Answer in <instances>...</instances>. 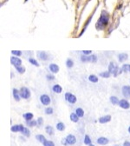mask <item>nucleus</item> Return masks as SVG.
I'll return each mask as SVG.
<instances>
[{
  "mask_svg": "<svg viewBox=\"0 0 130 146\" xmlns=\"http://www.w3.org/2000/svg\"><path fill=\"white\" fill-rule=\"evenodd\" d=\"M84 144H87V145H89L90 146L91 144V139H90V138H89V136L88 135H86L85 136V138H84Z\"/></svg>",
  "mask_w": 130,
  "mask_h": 146,
  "instance_id": "7c9ffc66",
  "label": "nucleus"
},
{
  "mask_svg": "<svg viewBox=\"0 0 130 146\" xmlns=\"http://www.w3.org/2000/svg\"><path fill=\"white\" fill-rule=\"evenodd\" d=\"M24 1H25V2H27V1H28V0H24Z\"/></svg>",
  "mask_w": 130,
  "mask_h": 146,
  "instance_id": "c03bdc74",
  "label": "nucleus"
},
{
  "mask_svg": "<svg viewBox=\"0 0 130 146\" xmlns=\"http://www.w3.org/2000/svg\"><path fill=\"white\" fill-rule=\"evenodd\" d=\"M45 113L47 115H51L53 113V109L51 107H48V108L45 109Z\"/></svg>",
  "mask_w": 130,
  "mask_h": 146,
  "instance_id": "4c0bfd02",
  "label": "nucleus"
},
{
  "mask_svg": "<svg viewBox=\"0 0 130 146\" xmlns=\"http://www.w3.org/2000/svg\"><path fill=\"white\" fill-rule=\"evenodd\" d=\"M12 95H13V97L15 98V100L17 101L18 102L19 100H20V90H18L17 89H16V88H14L12 90Z\"/></svg>",
  "mask_w": 130,
  "mask_h": 146,
  "instance_id": "ddd939ff",
  "label": "nucleus"
},
{
  "mask_svg": "<svg viewBox=\"0 0 130 146\" xmlns=\"http://www.w3.org/2000/svg\"><path fill=\"white\" fill-rule=\"evenodd\" d=\"M40 101H41L42 104H43V105H49L50 104V101L51 100H50V97L48 95L43 94L40 97Z\"/></svg>",
  "mask_w": 130,
  "mask_h": 146,
  "instance_id": "423d86ee",
  "label": "nucleus"
},
{
  "mask_svg": "<svg viewBox=\"0 0 130 146\" xmlns=\"http://www.w3.org/2000/svg\"><path fill=\"white\" fill-rule=\"evenodd\" d=\"M46 77H47L48 80H50V81H52V80L55 79V77H54L53 75H50V74H48V75L46 76Z\"/></svg>",
  "mask_w": 130,
  "mask_h": 146,
  "instance_id": "ea45409f",
  "label": "nucleus"
},
{
  "mask_svg": "<svg viewBox=\"0 0 130 146\" xmlns=\"http://www.w3.org/2000/svg\"><path fill=\"white\" fill-rule=\"evenodd\" d=\"M119 106L122 109L128 110V109L130 108V104L128 100H126V99H122V100H120V102H119Z\"/></svg>",
  "mask_w": 130,
  "mask_h": 146,
  "instance_id": "6e6552de",
  "label": "nucleus"
},
{
  "mask_svg": "<svg viewBox=\"0 0 130 146\" xmlns=\"http://www.w3.org/2000/svg\"><path fill=\"white\" fill-rule=\"evenodd\" d=\"M22 133L23 134L24 136H26V137H30V135H31V133H30V130L27 128H23V131H22Z\"/></svg>",
  "mask_w": 130,
  "mask_h": 146,
  "instance_id": "e433bc0d",
  "label": "nucleus"
},
{
  "mask_svg": "<svg viewBox=\"0 0 130 146\" xmlns=\"http://www.w3.org/2000/svg\"><path fill=\"white\" fill-rule=\"evenodd\" d=\"M27 124L29 125L30 127H34V126H36V125L38 124V123H37V121L31 120V121H27Z\"/></svg>",
  "mask_w": 130,
  "mask_h": 146,
  "instance_id": "72a5a7b5",
  "label": "nucleus"
},
{
  "mask_svg": "<svg viewBox=\"0 0 130 146\" xmlns=\"http://www.w3.org/2000/svg\"><path fill=\"white\" fill-rule=\"evenodd\" d=\"M89 80L91 82V83H97V82L99 81V78H98V77L95 75H94V74H92V75H89Z\"/></svg>",
  "mask_w": 130,
  "mask_h": 146,
  "instance_id": "f3484780",
  "label": "nucleus"
},
{
  "mask_svg": "<svg viewBox=\"0 0 130 146\" xmlns=\"http://www.w3.org/2000/svg\"><path fill=\"white\" fill-rule=\"evenodd\" d=\"M11 53H12V55H14L16 57H21L22 54H23L21 50H11Z\"/></svg>",
  "mask_w": 130,
  "mask_h": 146,
  "instance_id": "f704fd0d",
  "label": "nucleus"
},
{
  "mask_svg": "<svg viewBox=\"0 0 130 146\" xmlns=\"http://www.w3.org/2000/svg\"><path fill=\"white\" fill-rule=\"evenodd\" d=\"M123 146H130V142H128V141H126V142H124Z\"/></svg>",
  "mask_w": 130,
  "mask_h": 146,
  "instance_id": "79ce46f5",
  "label": "nucleus"
},
{
  "mask_svg": "<svg viewBox=\"0 0 130 146\" xmlns=\"http://www.w3.org/2000/svg\"><path fill=\"white\" fill-rule=\"evenodd\" d=\"M65 99L69 104H76L77 101L76 97L75 96V95H73L72 93H70V92H66L65 93Z\"/></svg>",
  "mask_w": 130,
  "mask_h": 146,
  "instance_id": "20e7f679",
  "label": "nucleus"
},
{
  "mask_svg": "<svg viewBox=\"0 0 130 146\" xmlns=\"http://www.w3.org/2000/svg\"><path fill=\"white\" fill-rule=\"evenodd\" d=\"M29 62L31 63L32 65H34V66H37V67H39L40 66L39 63L37 62V61L36 60L35 58H32V57H31V58H29Z\"/></svg>",
  "mask_w": 130,
  "mask_h": 146,
  "instance_id": "cd10ccee",
  "label": "nucleus"
},
{
  "mask_svg": "<svg viewBox=\"0 0 130 146\" xmlns=\"http://www.w3.org/2000/svg\"><path fill=\"white\" fill-rule=\"evenodd\" d=\"M108 71H109L111 74H113L115 77H116V76L118 75V73H122V69H121V71H119V67L117 66V65L115 64V63L111 62L108 65Z\"/></svg>",
  "mask_w": 130,
  "mask_h": 146,
  "instance_id": "f03ea898",
  "label": "nucleus"
},
{
  "mask_svg": "<svg viewBox=\"0 0 130 146\" xmlns=\"http://www.w3.org/2000/svg\"><path fill=\"white\" fill-rule=\"evenodd\" d=\"M108 21H109V15H108V13L107 11H105V10H102L101 16H100L99 20L97 21L96 28L98 30H102L107 25Z\"/></svg>",
  "mask_w": 130,
  "mask_h": 146,
  "instance_id": "f257e3e1",
  "label": "nucleus"
},
{
  "mask_svg": "<svg viewBox=\"0 0 130 146\" xmlns=\"http://www.w3.org/2000/svg\"><path fill=\"white\" fill-rule=\"evenodd\" d=\"M110 120H111V116H109V115H107V116H104V117H100V118H99V123H108Z\"/></svg>",
  "mask_w": 130,
  "mask_h": 146,
  "instance_id": "4468645a",
  "label": "nucleus"
},
{
  "mask_svg": "<svg viewBox=\"0 0 130 146\" xmlns=\"http://www.w3.org/2000/svg\"><path fill=\"white\" fill-rule=\"evenodd\" d=\"M83 54L89 56V55L92 54V50H83Z\"/></svg>",
  "mask_w": 130,
  "mask_h": 146,
  "instance_id": "58836bf2",
  "label": "nucleus"
},
{
  "mask_svg": "<svg viewBox=\"0 0 130 146\" xmlns=\"http://www.w3.org/2000/svg\"><path fill=\"white\" fill-rule=\"evenodd\" d=\"M20 96L23 99H28L31 97V90L27 87H22L20 89Z\"/></svg>",
  "mask_w": 130,
  "mask_h": 146,
  "instance_id": "7ed1b4c3",
  "label": "nucleus"
},
{
  "mask_svg": "<svg viewBox=\"0 0 130 146\" xmlns=\"http://www.w3.org/2000/svg\"><path fill=\"white\" fill-rule=\"evenodd\" d=\"M23 117L26 121H31V120H32V118H33V114L31 112H28V113L23 114Z\"/></svg>",
  "mask_w": 130,
  "mask_h": 146,
  "instance_id": "6ab92c4d",
  "label": "nucleus"
},
{
  "mask_svg": "<svg viewBox=\"0 0 130 146\" xmlns=\"http://www.w3.org/2000/svg\"><path fill=\"white\" fill-rule=\"evenodd\" d=\"M15 68H16V71H17L18 73H20V74H23V73L25 72V68L22 66V65H21V66L15 67Z\"/></svg>",
  "mask_w": 130,
  "mask_h": 146,
  "instance_id": "c756f323",
  "label": "nucleus"
},
{
  "mask_svg": "<svg viewBox=\"0 0 130 146\" xmlns=\"http://www.w3.org/2000/svg\"><path fill=\"white\" fill-rule=\"evenodd\" d=\"M110 102H111L113 104H115H115H119L120 100H119V99H118L116 97L113 96V97H110Z\"/></svg>",
  "mask_w": 130,
  "mask_h": 146,
  "instance_id": "c85d7f7f",
  "label": "nucleus"
},
{
  "mask_svg": "<svg viewBox=\"0 0 130 146\" xmlns=\"http://www.w3.org/2000/svg\"><path fill=\"white\" fill-rule=\"evenodd\" d=\"M67 141V143H68V144H75L76 143V137H75L74 135H68L67 136V138H65Z\"/></svg>",
  "mask_w": 130,
  "mask_h": 146,
  "instance_id": "1a4fd4ad",
  "label": "nucleus"
},
{
  "mask_svg": "<svg viewBox=\"0 0 130 146\" xmlns=\"http://www.w3.org/2000/svg\"><path fill=\"white\" fill-rule=\"evenodd\" d=\"M23 128L24 127L22 124H17V125H13L12 127L10 128V130H11L12 132H22Z\"/></svg>",
  "mask_w": 130,
  "mask_h": 146,
  "instance_id": "9d476101",
  "label": "nucleus"
},
{
  "mask_svg": "<svg viewBox=\"0 0 130 146\" xmlns=\"http://www.w3.org/2000/svg\"><path fill=\"white\" fill-rule=\"evenodd\" d=\"M128 56L127 53H121V54H119V56H118V59H119L120 62H124L125 60L128 59Z\"/></svg>",
  "mask_w": 130,
  "mask_h": 146,
  "instance_id": "a211bd4d",
  "label": "nucleus"
},
{
  "mask_svg": "<svg viewBox=\"0 0 130 146\" xmlns=\"http://www.w3.org/2000/svg\"><path fill=\"white\" fill-rule=\"evenodd\" d=\"M45 130H46V132L49 134V135H53V134H54V129H53V127H52V126H50V125L46 126Z\"/></svg>",
  "mask_w": 130,
  "mask_h": 146,
  "instance_id": "bb28decb",
  "label": "nucleus"
},
{
  "mask_svg": "<svg viewBox=\"0 0 130 146\" xmlns=\"http://www.w3.org/2000/svg\"><path fill=\"white\" fill-rule=\"evenodd\" d=\"M122 92L124 97L130 98V85H124L122 89Z\"/></svg>",
  "mask_w": 130,
  "mask_h": 146,
  "instance_id": "0eeeda50",
  "label": "nucleus"
},
{
  "mask_svg": "<svg viewBox=\"0 0 130 146\" xmlns=\"http://www.w3.org/2000/svg\"><path fill=\"white\" fill-rule=\"evenodd\" d=\"M43 117H38V119H37V123H38V125H42L43 124Z\"/></svg>",
  "mask_w": 130,
  "mask_h": 146,
  "instance_id": "a19ab883",
  "label": "nucleus"
},
{
  "mask_svg": "<svg viewBox=\"0 0 130 146\" xmlns=\"http://www.w3.org/2000/svg\"><path fill=\"white\" fill-rule=\"evenodd\" d=\"M128 132L130 133V126H129V128H128Z\"/></svg>",
  "mask_w": 130,
  "mask_h": 146,
  "instance_id": "37998d69",
  "label": "nucleus"
},
{
  "mask_svg": "<svg viewBox=\"0 0 130 146\" xmlns=\"http://www.w3.org/2000/svg\"><path fill=\"white\" fill-rule=\"evenodd\" d=\"M66 66H67V68H69V69H71V68L74 66V61H73L72 59L68 58L66 60Z\"/></svg>",
  "mask_w": 130,
  "mask_h": 146,
  "instance_id": "5701e85b",
  "label": "nucleus"
},
{
  "mask_svg": "<svg viewBox=\"0 0 130 146\" xmlns=\"http://www.w3.org/2000/svg\"><path fill=\"white\" fill-rule=\"evenodd\" d=\"M43 146H55V144H54L52 141H48V140H46L45 142L43 143Z\"/></svg>",
  "mask_w": 130,
  "mask_h": 146,
  "instance_id": "c9c22d12",
  "label": "nucleus"
},
{
  "mask_svg": "<svg viewBox=\"0 0 130 146\" xmlns=\"http://www.w3.org/2000/svg\"><path fill=\"white\" fill-rule=\"evenodd\" d=\"M97 144H101V145H105L108 144V139L106 138H99L97 139Z\"/></svg>",
  "mask_w": 130,
  "mask_h": 146,
  "instance_id": "dca6fc26",
  "label": "nucleus"
},
{
  "mask_svg": "<svg viewBox=\"0 0 130 146\" xmlns=\"http://www.w3.org/2000/svg\"><path fill=\"white\" fill-rule=\"evenodd\" d=\"M52 90H53L55 93L60 94L61 92L62 91V86L59 85V84H54L53 87H52Z\"/></svg>",
  "mask_w": 130,
  "mask_h": 146,
  "instance_id": "2eb2a0df",
  "label": "nucleus"
},
{
  "mask_svg": "<svg viewBox=\"0 0 130 146\" xmlns=\"http://www.w3.org/2000/svg\"><path fill=\"white\" fill-rule=\"evenodd\" d=\"M122 71L123 72H130V65L129 64H124L122 66Z\"/></svg>",
  "mask_w": 130,
  "mask_h": 146,
  "instance_id": "4be33fe9",
  "label": "nucleus"
},
{
  "mask_svg": "<svg viewBox=\"0 0 130 146\" xmlns=\"http://www.w3.org/2000/svg\"><path fill=\"white\" fill-rule=\"evenodd\" d=\"M76 115L79 117H83L84 116V111H83V110L82 108H77L76 110Z\"/></svg>",
  "mask_w": 130,
  "mask_h": 146,
  "instance_id": "b1692460",
  "label": "nucleus"
},
{
  "mask_svg": "<svg viewBox=\"0 0 130 146\" xmlns=\"http://www.w3.org/2000/svg\"><path fill=\"white\" fill-rule=\"evenodd\" d=\"M38 57L43 61H47L48 59H49V55L47 54V52L46 51L42 50V51L38 52Z\"/></svg>",
  "mask_w": 130,
  "mask_h": 146,
  "instance_id": "9b49d317",
  "label": "nucleus"
},
{
  "mask_svg": "<svg viewBox=\"0 0 130 146\" xmlns=\"http://www.w3.org/2000/svg\"><path fill=\"white\" fill-rule=\"evenodd\" d=\"M56 129L58 130H60V131H63L64 130H65V125H64L63 123H58L57 124H56Z\"/></svg>",
  "mask_w": 130,
  "mask_h": 146,
  "instance_id": "a878e982",
  "label": "nucleus"
},
{
  "mask_svg": "<svg viewBox=\"0 0 130 146\" xmlns=\"http://www.w3.org/2000/svg\"><path fill=\"white\" fill-rule=\"evenodd\" d=\"M49 69H50V72L54 73V74H56V73H57L58 71H59V66H58L57 65H56V64H50V66H49Z\"/></svg>",
  "mask_w": 130,
  "mask_h": 146,
  "instance_id": "f8f14e48",
  "label": "nucleus"
},
{
  "mask_svg": "<svg viewBox=\"0 0 130 146\" xmlns=\"http://www.w3.org/2000/svg\"><path fill=\"white\" fill-rule=\"evenodd\" d=\"M36 138H37V139L38 140L40 143H42V144H43V143L46 141L45 137H44L43 135H37V136H36Z\"/></svg>",
  "mask_w": 130,
  "mask_h": 146,
  "instance_id": "393cba45",
  "label": "nucleus"
},
{
  "mask_svg": "<svg viewBox=\"0 0 130 146\" xmlns=\"http://www.w3.org/2000/svg\"><path fill=\"white\" fill-rule=\"evenodd\" d=\"M22 60H21L19 57L16 56H12L10 57V64L13 65V66L17 67V66H21L22 65Z\"/></svg>",
  "mask_w": 130,
  "mask_h": 146,
  "instance_id": "39448f33",
  "label": "nucleus"
},
{
  "mask_svg": "<svg viewBox=\"0 0 130 146\" xmlns=\"http://www.w3.org/2000/svg\"><path fill=\"white\" fill-rule=\"evenodd\" d=\"M97 61V56L95 54H91L89 56V62L95 63Z\"/></svg>",
  "mask_w": 130,
  "mask_h": 146,
  "instance_id": "473e14b6",
  "label": "nucleus"
},
{
  "mask_svg": "<svg viewBox=\"0 0 130 146\" xmlns=\"http://www.w3.org/2000/svg\"><path fill=\"white\" fill-rule=\"evenodd\" d=\"M70 120L74 123H77L79 120V117L76 115V113H71L70 114Z\"/></svg>",
  "mask_w": 130,
  "mask_h": 146,
  "instance_id": "aec40b11",
  "label": "nucleus"
},
{
  "mask_svg": "<svg viewBox=\"0 0 130 146\" xmlns=\"http://www.w3.org/2000/svg\"><path fill=\"white\" fill-rule=\"evenodd\" d=\"M81 60H82V62H83V63L89 62V56H87V55L83 54L81 56Z\"/></svg>",
  "mask_w": 130,
  "mask_h": 146,
  "instance_id": "2f4dec72",
  "label": "nucleus"
},
{
  "mask_svg": "<svg viewBox=\"0 0 130 146\" xmlns=\"http://www.w3.org/2000/svg\"><path fill=\"white\" fill-rule=\"evenodd\" d=\"M100 77H103V78H109V77L111 76V73L109 72V71H102V72H101L99 74Z\"/></svg>",
  "mask_w": 130,
  "mask_h": 146,
  "instance_id": "412c9836",
  "label": "nucleus"
}]
</instances>
